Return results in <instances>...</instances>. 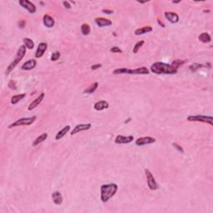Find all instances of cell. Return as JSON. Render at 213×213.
I'll return each mask as SVG.
<instances>
[{"label": "cell", "instance_id": "23", "mask_svg": "<svg viewBox=\"0 0 213 213\" xmlns=\"http://www.w3.org/2000/svg\"><path fill=\"white\" fill-rule=\"evenodd\" d=\"M198 39L203 43H208L211 41V37L207 33H202L200 34V36L198 37Z\"/></svg>", "mask_w": 213, "mask_h": 213}, {"label": "cell", "instance_id": "17", "mask_svg": "<svg viewBox=\"0 0 213 213\" xmlns=\"http://www.w3.org/2000/svg\"><path fill=\"white\" fill-rule=\"evenodd\" d=\"M43 24L45 25L47 27H49V28H51V27H53L55 24L54 19H53L51 16L49 15V14H45V15L43 16Z\"/></svg>", "mask_w": 213, "mask_h": 213}, {"label": "cell", "instance_id": "39", "mask_svg": "<svg viewBox=\"0 0 213 213\" xmlns=\"http://www.w3.org/2000/svg\"><path fill=\"white\" fill-rule=\"evenodd\" d=\"M157 21H158V23H159V24H161V27H165V25L163 24V23H161V22L160 21V20H157Z\"/></svg>", "mask_w": 213, "mask_h": 213}, {"label": "cell", "instance_id": "13", "mask_svg": "<svg viewBox=\"0 0 213 213\" xmlns=\"http://www.w3.org/2000/svg\"><path fill=\"white\" fill-rule=\"evenodd\" d=\"M95 22H96V23H97L98 27H107V26H111V25L113 24V23H112L111 20L105 18H97L95 19Z\"/></svg>", "mask_w": 213, "mask_h": 213}, {"label": "cell", "instance_id": "31", "mask_svg": "<svg viewBox=\"0 0 213 213\" xmlns=\"http://www.w3.org/2000/svg\"><path fill=\"white\" fill-rule=\"evenodd\" d=\"M60 58V52H53L51 56V61H57L58 60V58Z\"/></svg>", "mask_w": 213, "mask_h": 213}, {"label": "cell", "instance_id": "35", "mask_svg": "<svg viewBox=\"0 0 213 213\" xmlns=\"http://www.w3.org/2000/svg\"><path fill=\"white\" fill-rule=\"evenodd\" d=\"M102 67V64L98 63V64H95V65H92L91 67V69L92 70H96V69H98V68H100V67Z\"/></svg>", "mask_w": 213, "mask_h": 213}, {"label": "cell", "instance_id": "38", "mask_svg": "<svg viewBox=\"0 0 213 213\" xmlns=\"http://www.w3.org/2000/svg\"><path fill=\"white\" fill-rule=\"evenodd\" d=\"M18 26H19V27H21V28L24 27L25 22L24 21H20L19 23H18Z\"/></svg>", "mask_w": 213, "mask_h": 213}, {"label": "cell", "instance_id": "25", "mask_svg": "<svg viewBox=\"0 0 213 213\" xmlns=\"http://www.w3.org/2000/svg\"><path fill=\"white\" fill-rule=\"evenodd\" d=\"M23 43H24V46L27 48V49H33L34 47V43L33 40L31 38H23Z\"/></svg>", "mask_w": 213, "mask_h": 213}, {"label": "cell", "instance_id": "32", "mask_svg": "<svg viewBox=\"0 0 213 213\" xmlns=\"http://www.w3.org/2000/svg\"><path fill=\"white\" fill-rule=\"evenodd\" d=\"M172 146H173L174 148H176V149H177L178 152H181V153H183V152H184V150L182 149V147L181 146H179L177 143H172Z\"/></svg>", "mask_w": 213, "mask_h": 213}, {"label": "cell", "instance_id": "11", "mask_svg": "<svg viewBox=\"0 0 213 213\" xmlns=\"http://www.w3.org/2000/svg\"><path fill=\"white\" fill-rule=\"evenodd\" d=\"M91 127H92V125L90 124V123H88V124L77 125L76 127L73 128V130L72 131V132H71V135L73 136V135H75L76 133H78V132H80L87 131V130L90 129Z\"/></svg>", "mask_w": 213, "mask_h": 213}, {"label": "cell", "instance_id": "28", "mask_svg": "<svg viewBox=\"0 0 213 213\" xmlns=\"http://www.w3.org/2000/svg\"><path fill=\"white\" fill-rule=\"evenodd\" d=\"M186 60H179V59H177V60H175V61L172 62V64H171V66H173L176 69H177L178 67H181L182 65H183V64L186 63Z\"/></svg>", "mask_w": 213, "mask_h": 213}, {"label": "cell", "instance_id": "10", "mask_svg": "<svg viewBox=\"0 0 213 213\" xmlns=\"http://www.w3.org/2000/svg\"><path fill=\"white\" fill-rule=\"evenodd\" d=\"M134 140L133 136H128V137H124L122 135H118L115 138V143L117 144H127V143H132Z\"/></svg>", "mask_w": 213, "mask_h": 213}, {"label": "cell", "instance_id": "27", "mask_svg": "<svg viewBox=\"0 0 213 213\" xmlns=\"http://www.w3.org/2000/svg\"><path fill=\"white\" fill-rule=\"evenodd\" d=\"M98 87V82H94L92 85H91V87H89L88 89H87V90L84 91V93H89V94L93 93V92L97 90Z\"/></svg>", "mask_w": 213, "mask_h": 213}, {"label": "cell", "instance_id": "6", "mask_svg": "<svg viewBox=\"0 0 213 213\" xmlns=\"http://www.w3.org/2000/svg\"><path fill=\"white\" fill-rule=\"evenodd\" d=\"M187 121L189 122H199L208 123L211 126L213 125V117L211 116H202V115H196V116H189L187 117Z\"/></svg>", "mask_w": 213, "mask_h": 213}, {"label": "cell", "instance_id": "36", "mask_svg": "<svg viewBox=\"0 0 213 213\" xmlns=\"http://www.w3.org/2000/svg\"><path fill=\"white\" fill-rule=\"evenodd\" d=\"M63 6L65 7L66 9H71V5H70V3H69V2L64 1V2H63Z\"/></svg>", "mask_w": 213, "mask_h": 213}, {"label": "cell", "instance_id": "18", "mask_svg": "<svg viewBox=\"0 0 213 213\" xmlns=\"http://www.w3.org/2000/svg\"><path fill=\"white\" fill-rule=\"evenodd\" d=\"M52 198L53 202H54L56 205H58V206H60V205L63 203V196H62V194L59 192H53L52 194Z\"/></svg>", "mask_w": 213, "mask_h": 213}, {"label": "cell", "instance_id": "33", "mask_svg": "<svg viewBox=\"0 0 213 213\" xmlns=\"http://www.w3.org/2000/svg\"><path fill=\"white\" fill-rule=\"evenodd\" d=\"M110 52H113V53H118V52H122V51L119 49L118 47H113L110 49Z\"/></svg>", "mask_w": 213, "mask_h": 213}, {"label": "cell", "instance_id": "34", "mask_svg": "<svg viewBox=\"0 0 213 213\" xmlns=\"http://www.w3.org/2000/svg\"><path fill=\"white\" fill-rule=\"evenodd\" d=\"M9 88H11V89H14V90L17 89V88H16L15 82H14V81H13V80H11V81L9 82Z\"/></svg>", "mask_w": 213, "mask_h": 213}, {"label": "cell", "instance_id": "19", "mask_svg": "<svg viewBox=\"0 0 213 213\" xmlns=\"http://www.w3.org/2000/svg\"><path fill=\"white\" fill-rule=\"evenodd\" d=\"M109 104L106 101H98L94 104V108L97 111H103L104 109L108 108Z\"/></svg>", "mask_w": 213, "mask_h": 213}, {"label": "cell", "instance_id": "16", "mask_svg": "<svg viewBox=\"0 0 213 213\" xmlns=\"http://www.w3.org/2000/svg\"><path fill=\"white\" fill-rule=\"evenodd\" d=\"M37 65V62L35 59H30V60H28V61L25 62L23 64V66H22V69L23 70H32V69H34V67H36Z\"/></svg>", "mask_w": 213, "mask_h": 213}, {"label": "cell", "instance_id": "30", "mask_svg": "<svg viewBox=\"0 0 213 213\" xmlns=\"http://www.w3.org/2000/svg\"><path fill=\"white\" fill-rule=\"evenodd\" d=\"M143 44H144V41H140V42H138V43H136L135 46L133 47V50H132L133 53H137L138 50L140 49L141 47H143Z\"/></svg>", "mask_w": 213, "mask_h": 213}, {"label": "cell", "instance_id": "9", "mask_svg": "<svg viewBox=\"0 0 213 213\" xmlns=\"http://www.w3.org/2000/svg\"><path fill=\"white\" fill-rule=\"evenodd\" d=\"M156 142V139L154 137H140L136 140V145L137 146H144V145H148V144H152Z\"/></svg>", "mask_w": 213, "mask_h": 213}, {"label": "cell", "instance_id": "21", "mask_svg": "<svg viewBox=\"0 0 213 213\" xmlns=\"http://www.w3.org/2000/svg\"><path fill=\"white\" fill-rule=\"evenodd\" d=\"M69 130H70V126L67 125L65 128H63L61 131L58 132V133H57V135H56V137H55V139H56V140H60L61 138H63V137L66 135V133H67V132H69Z\"/></svg>", "mask_w": 213, "mask_h": 213}, {"label": "cell", "instance_id": "8", "mask_svg": "<svg viewBox=\"0 0 213 213\" xmlns=\"http://www.w3.org/2000/svg\"><path fill=\"white\" fill-rule=\"evenodd\" d=\"M18 3L23 9H27L30 13H34L36 12V7H35L34 3H31L30 1H28V0H20Z\"/></svg>", "mask_w": 213, "mask_h": 213}, {"label": "cell", "instance_id": "5", "mask_svg": "<svg viewBox=\"0 0 213 213\" xmlns=\"http://www.w3.org/2000/svg\"><path fill=\"white\" fill-rule=\"evenodd\" d=\"M37 117L34 116V117H23V118L18 119L17 121L14 122H13L12 124H10L9 126V128H13L14 127H20V126H28L31 125L32 123H34L36 120Z\"/></svg>", "mask_w": 213, "mask_h": 213}, {"label": "cell", "instance_id": "3", "mask_svg": "<svg viewBox=\"0 0 213 213\" xmlns=\"http://www.w3.org/2000/svg\"><path fill=\"white\" fill-rule=\"evenodd\" d=\"M26 49H27V48H26L24 45H22L19 47L18 52H17V54H16V58H14V60H13L11 63L9 64V67H7V75H9V73H11V72L15 68L16 66L19 63V62L21 61L22 59H23V58L24 57L25 53H26Z\"/></svg>", "mask_w": 213, "mask_h": 213}, {"label": "cell", "instance_id": "4", "mask_svg": "<svg viewBox=\"0 0 213 213\" xmlns=\"http://www.w3.org/2000/svg\"><path fill=\"white\" fill-rule=\"evenodd\" d=\"M113 74H149V70L146 67H141L136 69H128V68H117L113 72Z\"/></svg>", "mask_w": 213, "mask_h": 213}, {"label": "cell", "instance_id": "26", "mask_svg": "<svg viewBox=\"0 0 213 213\" xmlns=\"http://www.w3.org/2000/svg\"><path fill=\"white\" fill-rule=\"evenodd\" d=\"M81 32L83 35H88L91 32V27L88 23H83L81 26Z\"/></svg>", "mask_w": 213, "mask_h": 213}, {"label": "cell", "instance_id": "2", "mask_svg": "<svg viewBox=\"0 0 213 213\" xmlns=\"http://www.w3.org/2000/svg\"><path fill=\"white\" fill-rule=\"evenodd\" d=\"M118 186L115 183L104 184L101 186V200L103 202H106L115 195L117 192Z\"/></svg>", "mask_w": 213, "mask_h": 213}, {"label": "cell", "instance_id": "24", "mask_svg": "<svg viewBox=\"0 0 213 213\" xmlns=\"http://www.w3.org/2000/svg\"><path fill=\"white\" fill-rule=\"evenodd\" d=\"M26 94L25 93H22V94H18L13 96L12 98H11V104L13 105H15V104L18 103L21 100H23V98H25Z\"/></svg>", "mask_w": 213, "mask_h": 213}, {"label": "cell", "instance_id": "14", "mask_svg": "<svg viewBox=\"0 0 213 213\" xmlns=\"http://www.w3.org/2000/svg\"><path fill=\"white\" fill-rule=\"evenodd\" d=\"M44 95H45L44 94V92H42V93H41V94H40L39 96L35 99V100L33 101V102L29 104V106H28V108H27V109L29 110V111H32V110H34L36 106H38V105L42 103V101L43 100Z\"/></svg>", "mask_w": 213, "mask_h": 213}, {"label": "cell", "instance_id": "20", "mask_svg": "<svg viewBox=\"0 0 213 213\" xmlns=\"http://www.w3.org/2000/svg\"><path fill=\"white\" fill-rule=\"evenodd\" d=\"M152 31V27L151 26H145V27H141V28H137L135 30L134 34L137 36H139V35H143V34H147V33H150Z\"/></svg>", "mask_w": 213, "mask_h": 213}, {"label": "cell", "instance_id": "22", "mask_svg": "<svg viewBox=\"0 0 213 213\" xmlns=\"http://www.w3.org/2000/svg\"><path fill=\"white\" fill-rule=\"evenodd\" d=\"M48 137H49V135H48V133H43L42 135H40L39 137H38L34 140V142L33 143V146H37L38 145H39L40 143H43L44 141L48 138Z\"/></svg>", "mask_w": 213, "mask_h": 213}, {"label": "cell", "instance_id": "37", "mask_svg": "<svg viewBox=\"0 0 213 213\" xmlns=\"http://www.w3.org/2000/svg\"><path fill=\"white\" fill-rule=\"evenodd\" d=\"M103 13H106V14H112V13H113V10H109V9H103Z\"/></svg>", "mask_w": 213, "mask_h": 213}, {"label": "cell", "instance_id": "29", "mask_svg": "<svg viewBox=\"0 0 213 213\" xmlns=\"http://www.w3.org/2000/svg\"><path fill=\"white\" fill-rule=\"evenodd\" d=\"M202 67H203V65H201V64L193 63L189 66V69L192 71V73H194V72H197L199 68H201Z\"/></svg>", "mask_w": 213, "mask_h": 213}, {"label": "cell", "instance_id": "7", "mask_svg": "<svg viewBox=\"0 0 213 213\" xmlns=\"http://www.w3.org/2000/svg\"><path fill=\"white\" fill-rule=\"evenodd\" d=\"M145 173H146V180H147V185H148V187H149L150 190H152V191L157 190L159 188V186L156 182L155 178L153 177L152 172L148 169H145Z\"/></svg>", "mask_w": 213, "mask_h": 213}, {"label": "cell", "instance_id": "12", "mask_svg": "<svg viewBox=\"0 0 213 213\" xmlns=\"http://www.w3.org/2000/svg\"><path fill=\"white\" fill-rule=\"evenodd\" d=\"M48 49V44L46 43H41L38 46V49L36 50V53H35V57L37 58H40L41 57H43L44 52Z\"/></svg>", "mask_w": 213, "mask_h": 213}, {"label": "cell", "instance_id": "15", "mask_svg": "<svg viewBox=\"0 0 213 213\" xmlns=\"http://www.w3.org/2000/svg\"><path fill=\"white\" fill-rule=\"evenodd\" d=\"M165 17L171 23H176L179 21V16L176 13L166 12L165 13Z\"/></svg>", "mask_w": 213, "mask_h": 213}, {"label": "cell", "instance_id": "1", "mask_svg": "<svg viewBox=\"0 0 213 213\" xmlns=\"http://www.w3.org/2000/svg\"><path fill=\"white\" fill-rule=\"evenodd\" d=\"M151 71L155 74H175L177 73V69L173 66L161 62H157L152 64Z\"/></svg>", "mask_w": 213, "mask_h": 213}]
</instances>
